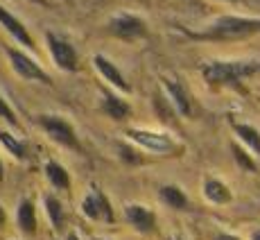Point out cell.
<instances>
[{"label":"cell","mask_w":260,"mask_h":240,"mask_svg":"<svg viewBox=\"0 0 260 240\" xmlns=\"http://www.w3.org/2000/svg\"><path fill=\"white\" fill-rule=\"evenodd\" d=\"M5 220H7V216H5V211H3V206H0V229H3V224H5Z\"/></svg>","instance_id":"d4e9b609"},{"label":"cell","mask_w":260,"mask_h":240,"mask_svg":"<svg viewBox=\"0 0 260 240\" xmlns=\"http://www.w3.org/2000/svg\"><path fill=\"white\" fill-rule=\"evenodd\" d=\"M34 3H39V5H48V0H34Z\"/></svg>","instance_id":"f1b7e54d"},{"label":"cell","mask_w":260,"mask_h":240,"mask_svg":"<svg viewBox=\"0 0 260 240\" xmlns=\"http://www.w3.org/2000/svg\"><path fill=\"white\" fill-rule=\"evenodd\" d=\"M163 86H166L168 96H170V102L174 104V109H177L181 116L190 118V113H192V107H190V98L186 93V88L181 86L179 82H174V79H163Z\"/></svg>","instance_id":"7c38bea8"},{"label":"cell","mask_w":260,"mask_h":240,"mask_svg":"<svg viewBox=\"0 0 260 240\" xmlns=\"http://www.w3.org/2000/svg\"><path fill=\"white\" fill-rule=\"evenodd\" d=\"M251 240H260V231H256V233H253V236H251Z\"/></svg>","instance_id":"83f0119b"},{"label":"cell","mask_w":260,"mask_h":240,"mask_svg":"<svg viewBox=\"0 0 260 240\" xmlns=\"http://www.w3.org/2000/svg\"><path fill=\"white\" fill-rule=\"evenodd\" d=\"M93 64H95V68H98V73L102 75V77L107 79L111 86H116V88H120V91H124V93L132 91V86H129V82L124 79L122 71H120V68H118L113 62H109L104 54H95V57H93Z\"/></svg>","instance_id":"9c48e42d"},{"label":"cell","mask_w":260,"mask_h":240,"mask_svg":"<svg viewBox=\"0 0 260 240\" xmlns=\"http://www.w3.org/2000/svg\"><path fill=\"white\" fill-rule=\"evenodd\" d=\"M3 177H5V172H3V161H0V182H3Z\"/></svg>","instance_id":"4316f807"},{"label":"cell","mask_w":260,"mask_h":240,"mask_svg":"<svg viewBox=\"0 0 260 240\" xmlns=\"http://www.w3.org/2000/svg\"><path fill=\"white\" fill-rule=\"evenodd\" d=\"M5 52H7L9 62H12V68L21 75L23 79H32V82L50 84V77L46 75V71H43V68L39 66L32 57H29V54H25L23 50H18V48H7Z\"/></svg>","instance_id":"8992f818"},{"label":"cell","mask_w":260,"mask_h":240,"mask_svg":"<svg viewBox=\"0 0 260 240\" xmlns=\"http://www.w3.org/2000/svg\"><path fill=\"white\" fill-rule=\"evenodd\" d=\"M82 213L91 220H104V222H109V224H113V220H116L109 197L100 191V186H95V184H93V191L82 199Z\"/></svg>","instance_id":"52a82bcc"},{"label":"cell","mask_w":260,"mask_h":240,"mask_svg":"<svg viewBox=\"0 0 260 240\" xmlns=\"http://www.w3.org/2000/svg\"><path fill=\"white\" fill-rule=\"evenodd\" d=\"M0 25H3L5 29H7L9 34L14 37V41H18V43H23L25 48H37V43H34V39H32V34L25 29V25L18 21L16 16H12V14L7 12V9H3L0 7Z\"/></svg>","instance_id":"8fae6325"},{"label":"cell","mask_w":260,"mask_h":240,"mask_svg":"<svg viewBox=\"0 0 260 240\" xmlns=\"http://www.w3.org/2000/svg\"><path fill=\"white\" fill-rule=\"evenodd\" d=\"M215 240H238V238H236V236H226V233H219V236L215 238Z\"/></svg>","instance_id":"cb8c5ba5"},{"label":"cell","mask_w":260,"mask_h":240,"mask_svg":"<svg viewBox=\"0 0 260 240\" xmlns=\"http://www.w3.org/2000/svg\"><path fill=\"white\" fill-rule=\"evenodd\" d=\"M102 111H104V116H109L113 120H127L132 116V107L122 98L113 96L109 91H104V96H102Z\"/></svg>","instance_id":"4fadbf2b"},{"label":"cell","mask_w":260,"mask_h":240,"mask_svg":"<svg viewBox=\"0 0 260 240\" xmlns=\"http://www.w3.org/2000/svg\"><path fill=\"white\" fill-rule=\"evenodd\" d=\"M168 240H181V238H168Z\"/></svg>","instance_id":"4dcf8cb0"},{"label":"cell","mask_w":260,"mask_h":240,"mask_svg":"<svg viewBox=\"0 0 260 240\" xmlns=\"http://www.w3.org/2000/svg\"><path fill=\"white\" fill-rule=\"evenodd\" d=\"M39 125H41V127L46 129L48 136L54 138L59 145H63V147H71V149H79L77 134H75L73 125H68L63 118L48 116V113H43V116H39Z\"/></svg>","instance_id":"277c9868"},{"label":"cell","mask_w":260,"mask_h":240,"mask_svg":"<svg viewBox=\"0 0 260 240\" xmlns=\"http://www.w3.org/2000/svg\"><path fill=\"white\" fill-rule=\"evenodd\" d=\"M95 240H107V238H95Z\"/></svg>","instance_id":"1f68e13d"},{"label":"cell","mask_w":260,"mask_h":240,"mask_svg":"<svg viewBox=\"0 0 260 240\" xmlns=\"http://www.w3.org/2000/svg\"><path fill=\"white\" fill-rule=\"evenodd\" d=\"M233 129H236L238 136L249 145V149H253V152L260 157V132L258 129H253L251 125H240V123L233 125Z\"/></svg>","instance_id":"d6986e66"},{"label":"cell","mask_w":260,"mask_h":240,"mask_svg":"<svg viewBox=\"0 0 260 240\" xmlns=\"http://www.w3.org/2000/svg\"><path fill=\"white\" fill-rule=\"evenodd\" d=\"M18 227L27 236L37 233V213H34V204L29 199H23L21 206H18Z\"/></svg>","instance_id":"2e32d148"},{"label":"cell","mask_w":260,"mask_h":240,"mask_svg":"<svg viewBox=\"0 0 260 240\" xmlns=\"http://www.w3.org/2000/svg\"><path fill=\"white\" fill-rule=\"evenodd\" d=\"M43 172H46L48 182L52 184L57 191H68V188H71V174H68V170L63 168L61 163L48 161L46 168H43Z\"/></svg>","instance_id":"5bb4252c"},{"label":"cell","mask_w":260,"mask_h":240,"mask_svg":"<svg viewBox=\"0 0 260 240\" xmlns=\"http://www.w3.org/2000/svg\"><path fill=\"white\" fill-rule=\"evenodd\" d=\"M224 3H236V0H224Z\"/></svg>","instance_id":"f546056e"},{"label":"cell","mask_w":260,"mask_h":240,"mask_svg":"<svg viewBox=\"0 0 260 240\" xmlns=\"http://www.w3.org/2000/svg\"><path fill=\"white\" fill-rule=\"evenodd\" d=\"M158 195H161V199L168 204L170 208H177V211H183V208H188V197H186V193H183L179 186H174V184L161 186Z\"/></svg>","instance_id":"e0dca14e"},{"label":"cell","mask_w":260,"mask_h":240,"mask_svg":"<svg viewBox=\"0 0 260 240\" xmlns=\"http://www.w3.org/2000/svg\"><path fill=\"white\" fill-rule=\"evenodd\" d=\"M124 213H127L129 224H132L136 231H141V233H152L154 229H156V216H154L149 208L141 206V204H129Z\"/></svg>","instance_id":"30bf717a"},{"label":"cell","mask_w":260,"mask_h":240,"mask_svg":"<svg viewBox=\"0 0 260 240\" xmlns=\"http://www.w3.org/2000/svg\"><path fill=\"white\" fill-rule=\"evenodd\" d=\"M253 32H260V18H242V16H222L217 18L206 32L190 34L199 41H238Z\"/></svg>","instance_id":"6da1fadb"},{"label":"cell","mask_w":260,"mask_h":240,"mask_svg":"<svg viewBox=\"0 0 260 240\" xmlns=\"http://www.w3.org/2000/svg\"><path fill=\"white\" fill-rule=\"evenodd\" d=\"M0 143H3L5 147H7V152H12L18 161H25V159H27V145L23 141H18V138H14L12 134L5 132V129H0Z\"/></svg>","instance_id":"ffe728a7"},{"label":"cell","mask_w":260,"mask_h":240,"mask_svg":"<svg viewBox=\"0 0 260 240\" xmlns=\"http://www.w3.org/2000/svg\"><path fill=\"white\" fill-rule=\"evenodd\" d=\"M127 138L134 141L136 145H141L143 149H149L154 154H177L179 145L161 132H152V129H127Z\"/></svg>","instance_id":"3957f363"},{"label":"cell","mask_w":260,"mask_h":240,"mask_svg":"<svg viewBox=\"0 0 260 240\" xmlns=\"http://www.w3.org/2000/svg\"><path fill=\"white\" fill-rule=\"evenodd\" d=\"M109 32L122 41H136L147 34V25L143 18L134 16V14H118L109 21Z\"/></svg>","instance_id":"5b68a950"},{"label":"cell","mask_w":260,"mask_h":240,"mask_svg":"<svg viewBox=\"0 0 260 240\" xmlns=\"http://www.w3.org/2000/svg\"><path fill=\"white\" fill-rule=\"evenodd\" d=\"M231 152H233V159L238 161V166L242 170H247V172H256V163H253V159L249 157L247 152H244L242 147H238V145H231Z\"/></svg>","instance_id":"44dd1931"},{"label":"cell","mask_w":260,"mask_h":240,"mask_svg":"<svg viewBox=\"0 0 260 240\" xmlns=\"http://www.w3.org/2000/svg\"><path fill=\"white\" fill-rule=\"evenodd\" d=\"M46 41H48V48H50V54H52L54 64H57L61 71H68V73L77 71V52H75V48L66 39L50 32L46 37Z\"/></svg>","instance_id":"ba28073f"},{"label":"cell","mask_w":260,"mask_h":240,"mask_svg":"<svg viewBox=\"0 0 260 240\" xmlns=\"http://www.w3.org/2000/svg\"><path fill=\"white\" fill-rule=\"evenodd\" d=\"M46 213H48L50 224H52L54 231H61V227H63V206L54 195H48L46 197Z\"/></svg>","instance_id":"ac0fdd59"},{"label":"cell","mask_w":260,"mask_h":240,"mask_svg":"<svg viewBox=\"0 0 260 240\" xmlns=\"http://www.w3.org/2000/svg\"><path fill=\"white\" fill-rule=\"evenodd\" d=\"M0 118H3L5 123L14 125V127H18V118H16V113H14V111H12V107H9V104L3 100V96H0Z\"/></svg>","instance_id":"7402d4cb"},{"label":"cell","mask_w":260,"mask_h":240,"mask_svg":"<svg viewBox=\"0 0 260 240\" xmlns=\"http://www.w3.org/2000/svg\"><path fill=\"white\" fill-rule=\"evenodd\" d=\"M120 157L129 159L132 163H138V161H141V154H132V149L124 147V145H120Z\"/></svg>","instance_id":"603a6c76"},{"label":"cell","mask_w":260,"mask_h":240,"mask_svg":"<svg viewBox=\"0 0 260 240\" xmlns=\"http://www.w3.org/2000/svg\"><path fill=\"white\" fill-rule=\"evenodd\" d=\"M204 197L213 204H226V202H231V191L219 179H206V184H204Z\"/></svg>","instance_id":"9a60e30c"},{"label":"cell","mask_w":260,"mask_h":240,"mask_svg":"<svg viewBox=\"0 0 260 240\" xmlns=\"http://www.w3.org/2000/svg\"><path fill=\"white\" fill-rule=\"evenodd\" d=\"M66 240H79V238H77V233H68Z\"/></svg>","instance_id":"484cf974"},{"label":"cell","mask_w":260,"mask_h":240,"mask_svg":"<svg viewBox=\"0 0 260 240\" xmlns=\"http://www.w3.org/2000/svg\"><path fill=\"white\" fill-rule=\"evenodd\" d=\"M260 64L249 59H236V62H208L202 66V75L211 86H224V84H238L240 79L258 73Z\"/></svg>","instance_id":"7a4b0ae2"}]
</instances>
